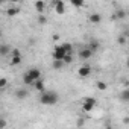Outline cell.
Here are the masks:
<instances>
[{
	"label": "cell",
	"instance_id": "ba28073f",
	"mask_svg": "<svg viewBox=\"0 0 129 129\" xmlns=\"http://www.w3.org/2000/svg\"><path fill=\"white\" fill-rule=\"evenodd\" d=\"M27 96H29V91L24 90V88H18V90L15 91V97H17L18 100H23V99H26Z\"/></svg>",
	"mask_w": 129,
	"mask_h": 129
},
{
	"label": "cell",
	"instance_id": "603a6c76",
	"mask_svg": "<svg viewBox=\"0 0 129 129\" xmlns=\"http://www.w3.org/2000/svg\"><path fill=\"white\" fill-rule=\"evenodd\" d=\"M73 62V55H67L64 58V64H72Z\"/></svg>",
	"mask_w": 129,
	"mask_h": 129
},
{
	"label": "cell",
	"instance_id": "9a60e30c",
	"mask_svg": "<svg viewBox=\"0 0 129 129\" xmlns=\"http://www.w3.org/2000/svg\"><path fill=\"white\" fill-rule=\"evenodd\" d=\"M44 8H46V3L44 2H41V0H38V2H35V9H37V12H43L44 11Z\"/></svg>",
	"mask_w": 129,
	"mask_h": 129
},
{
	"label": "cell",
	"instance_id": "8fae6325",
	"mask_svg": "<svg viewBox=\"0 0 129 129\" xmlns=\"http://www.w3.org/2000/svg\"><path fill=\"white\" fill-rule=\"evenodd\" d=\"M21 61H23L21 55H12L11 56V66H20Z\"/></svg>",
	"mask_w": 129,
	"mask_h": 129
},
{
	"label": "cell",
	"instance_id": "9c48e42d",
	"mask_svg": "<svg viewBox=\"0 0 129 129\" xmlns=\"http://www.w3.org/2000/svg\"><path fill=\"white\" fill-rule=\"evenodd\" d=\"M87 47H88V49H90V50L94 53V52H97V50H99V47H100V43H99L97 40H91V41L88 43V46H87Z\"/></svg>",
	"mask_w": 129,
	"mask_h": 129
},
{
	"label": "cell",
	"instance_id": "cb8c5ba5",
	"mask_svg": "<svg viewBox=\"0 0 129 129\" xmlns=\"http://www.w3.org/2000/svg\"><path fill=\"white\" fill-rule=\"evenodd\" d=\"M115 17H117V18H124V17H126V12H124L123 9H120V11H117Z\"/></svg>",
	"mask_w": 129,
	"mask_h": 129
},
{
	"label": "cell",
	"instance_id": "ac0fdd59",
	"mask_svg": "<svg viewBox=\"0 0 129 129\" xmlns=\"http://www.w3.org/2000/svg\"><path fill=\"white\" fill-rule=\"evenodd\" d=\"M52 67H53L55 70H61V69L64 67V61H53Z\"/></svg>",
	"mask_w": 129,
	"mask_h": 129
},
{
	"label": "cell",
	"instance_id": "83f0119b",
	"mask_svg": "<svg viewBox=\"0 0 129 129\" xmlns=\"http://www.w3.org/2000/svg\"><path fill=\"white\" fill-rule=\"evenodd\" d=\"M0 121H2V123H0V127H2V129H5V127H6V120H5V118H2Z\"/></svg>",
	"mask_w": 129,
	"mask_h": 129
},
{
	"label": "cell",
	"instance_id": "30bf717a",
	"mask_svg": "<svg viewBox=\"0 0 129 129\" xmlns=\"http://www.w3.org/2000/svg\"><path fill=\"white\" fill-rule=\"evenodd\" d=\"M44 85H46V84H44V81H43V79H40V81H37V82H35L32 87H34L37 91H41V93H44V91H46V87H44Z\"/></svg>",
	"mask_w": 129,
	"mask_h": 129
},
{
	"label": "cell",
	"instance_id": "44dd1931",
	"mask_svg": "<svg viewBox=\"0 0 129 129\" xmlns=\"http://www.w3.org/2000/svg\"><path fill=\"white\" fill-rule=\"evenodd\" d=\"M84 102H85V103H91V105H94V106L97 105V100H96L94 97H85Z\"/></svg>",
	"mask_w": 129,
	"mask_h": 129
},
{
	"label": "cell",
	"instance_id": "7c38bea8",
	"mask_svg": "<svg viewBox=\"0 0 129 129\" xmlns=\"http://www.w3.org/2000/svg\"><path fill=\"white\" fill-rule=\"evenodd\" d=\"M118 99L121 102H129V88H124L120 94H118Z\"/></svg>",
	"mask_w": 129,
	"mask_h": 129
},
{
	"label": "cell",
	"instance_id": "d6986e66",
	"mask_svg": "<svg viewBox=\"0 0 129 129\" xmlns=\"http://www.w3.org/2000/svg\"><path fill=\"white\" fill-rule=\"evenodd\" d=\"M82 109L85 111V112H90V111H93L94 109V105H91V103H82Z\"/></svg>",
	"mask_w": 129,
	"mask_h": 129
},
{
	"label": "cell",
	"instance_id": "52a82bcc",
	"mask_svg": "<svg viewBox=\"0 0 129 129\" xmlns=\"http://www.w3.org/2000/svg\"><path fill=\"white\" fill-rule=\"evenodd\" d=\"M88 20H90V23H91V24H99V23L102 21V15H100L99 12H93V14L90 15V18H88Z\"/></svg>",
	"mask_w": 129,
	"mask_h": 129
},
{
	"label": "cell",
	"instance_id": "277c9868",
	"mask_svg": "<svg viewBox=\"0 0 129 129\" xmlns=\"http://www.w3.org/2000/svg\"><path fill=\"white\" fill-rule=\"evenodd\" d=\"M79 59H82V61H85V59H88V58H91L93 56V52L88 49V47H84V49H81L79 50Z\"/></svg>",
	"mask_w": 129,
	"mask_h": 129
},
{
	"label": "cell",
	"instance_id": "d4e9b609",
	"mask_svg": "<svg viewBox=\"0 0 129 129\" xmlns=\"http://www.w3.org/2000/svg\"><path fill=\"white\" fill-rule=\"evenodd\" d=\"M38 23H40V24H46V23H47V18H46L44 15H38Z\"/></svg>",
	"mask_w": 129,
	"mask_h": 129
},
{
	"label": "cell",
	"instance_id": "3957f363",
	"mask_svg": "<svg viewBox=\"0 0 129 129\" xmlns=\"http://www.w3.org/2000/svg\"><path fill=\"white\" fill-rule=\"evenodd\" d=\"M26 73H27V75H29V76H30V78L35 81V82L41 79V72H40V69H35V67H32V69H29Z\"/></svg>",
	"mask_w": 129,
	"mask_h": 129
},
{
	"label": "cell",
	"instance_id": "6da1fadb",
	"mask_svg": "<svg viewBox=\"0 0 129 129\" xmlns=\"http://www.w3.org/2000/svg\"><path fill=\"white\" fill-rule=\"evenodd\" d=\"M58 100H59V96H58V93L53 91V90H46L44 93L40 94V102H41L43 105L52 106V105L58 103Z\"/></svg>",
	"mask_w": 129,
	"mask_h": 129
},
{
	"label": "cell",
	"instance_id": "484cf974",
	"mask_svg": "<svg viewBox=\"0 0 129 129\" xmlns=\"http://www.w3.org/2000/svg\"><path fill=\"white\" fill-rule=\"evenodd\" d=\"M117 43H118V44H126V38H124L123 35H120V37L117 38Z\"/></svg>",
	"mask_w": 129,
	"mask_h": 129
},
{
	"label": "cell",
	"instance_id": "f546056e",
	"mask_svg": "<svg viewBox=\"0 0 129 129\" xmlns=\"http://www.w3.org/2000/svg\"><path fill=\"white\" fill-rule=\"evenodd\" d=\"M126 67H127V69H129V58H127V59H126Z\"/></svg>",
	"mask_w": 129,
	"mask_h": 129
},
{
	"label": "cell",
	"instance_id": "7a4b0ae2",
	"mask_svg": "<svg viewBox=\"0 0 129 129\" xmlns=\"http://www.w3.org/2000/svg\"><path fill=\"white\" fill-rule=\"evenodd\" d=\"M53 61H64V58L67 56V52L62 49V46H56L53 49Z\"/></svg>",
	"mask_w": 129,
	"mask_h": 129
},
{
	"label": "cell",
	"instance_id": "e0dca14e",
	"mask_svg": "<svg viewBox=\"0 0 129 129\" xmlns=\"http://www.w3.org/2000/svg\"><path fill=\"white\" fill-rule=\"evenodd\" d=\"M18 11H20V9H18L17 6H11V8H8V9H6V14H8L9 17H12V15H17V14H18Z\"/></svg>",
	"mask_w": 129,
	"mask_h": 129
},
{
	"label": "cell",
	"instance_id": "4dcf8cb0",
	"mask_svg": "<svg viewBox=\"0 0 129 129\" xmlns=\"http://www.w3.org/2000/svg\"><path fill=\"white\" fill-rule=\"evenodd\" d=\"M106 129H112V127H111V126H108V127H106Z\"/></svg>",
	"mask_w": 129,
	"mask_h": 129
},
{
	"label": "cell",
	"instance_id": "5b68a950",
	"mask_svg": "<svg viewBox=\"0 0 129 129\" xmlns=\"http://www.w3.org/2000/svg\"><path fill=\"white\" fill-rule=\"evenodd\" d=\"M78 75H79V78H87V76H90V75H91V67H90V66H82V67H79Z\"/></svg>",
	"mask_w": 129,
	"mask_h": 129
},
{
	"label": "cell",
	"instance_id": "5bb4252c",
	"mask_svg": "<svg viewBox=\"0 0 129 129\" xmlns=\"http://www.w3.org/2000/svg\"><path fill=\"white\" fill-rule=\"evenodd\" d=\"M23 84H24V85H34L35 81H34L27 73H24V75H23Z\"/></svg>",
	"mask_w": 129,
	"mask_h": 129
},
{
	"label": "cell",
	"instance_id": "2e32d148",
	"mask_svg": "<svg viewBox=\"0 0 129 129\" xmlns=\"http://www.w3.org/2000/svg\"><path fill=\"white\" fill-rule=\"evenodd\" d=\"M9 50H11V47H9L8 44H2V46H0V55H2V56L8 55V53H9Z\"/></svg>",
	"mask_w": 129,
	"mask_h": 129
},
{
	"label": "cell",
	"instance_id": "ffe728a7",
	"mask_svg": "<svg viewBox=\"0 0 129 129\" xmlns=\"http://www.w3.org/2000/svg\"><path fill=\"white\" fill-rule=\"evenodd\" d=\"M96 85H97V88H99L100 91H105V90L108 88V85H106L103 81H97V84H96Z\"/></svg>",
	"mask_w": 129,
	"mask_h": 129
},
{
	"label": "cell",
	"instance_id": "4316f807",
	"mask_svg": "<svg viewBox=\"0 0 129 129\" xmlns=\"http://www.w3.org/2000/svg\"><path fill=\"white\" fill-rule=\"evenodd\" d=\"M6 84H8V79H6V78H2V79H0V87H2V88H5Z\"/></svg>",
	"mask_w": 129,
	"mask_h": 129
},
{
	"label": "cell",
	"instance_id": "4fadbf2b",
	"mask_svg": "<svg viewBox=\"0 0 129 129\" xmlns=\"http://www.w3.org/2000/svg\"><path fill=\"white\" fill-rule=\"evenodd\" d=\"M61 46H62L64 50L67 52V55H73V44H70V43H62Z\"/></svg>",
	"mask_w": 129,
	"mask_h": 129
},
{
	"label": "cell",
	"instance_id": "7402d4cb",
	"mask_svg": "<svg viewBox=\"0 0 129 129\" xmlns=\"http://www.w3.org/2000/svg\"><path fill=\"white\" fill-rule=\"evenodd\" d=\"M72 5L76 8H81V6H84V2H81V0H72Z\"/></svg>",
	"mask_w": 129,
	"mask_h": 129
},
{
	"label": "cell",
	"instance_id": "f1b7e54d",
	"mask_svg": "<svg viewBox=\"0 0 129 129\" xmlns=\"http://www.w3.org/2000/svg\"><path fill=\"white\" fill-rule=\"evenodd\" d=\"M124 123H126V124H129V117H126V118H124Z\"/></svg>",
	"mask_w": 129,
	"mask_h": 129
},
{
	"label": "cell",
	"instance_id": "8992f818",
	"mask_svg": "<svg viewBox=\"0 0 129 129\" xmlns=\"http://www.w3.org/2000/svg\"><path fill=\"white\" fill-rule=\"evenodd\" d=\"M55 5V11H56V14H64V12H66V3H64V2H55L53 3Z\"/></svg>",
	"mask_w": 129,
	"mask_h": 129
}]
</instances>
